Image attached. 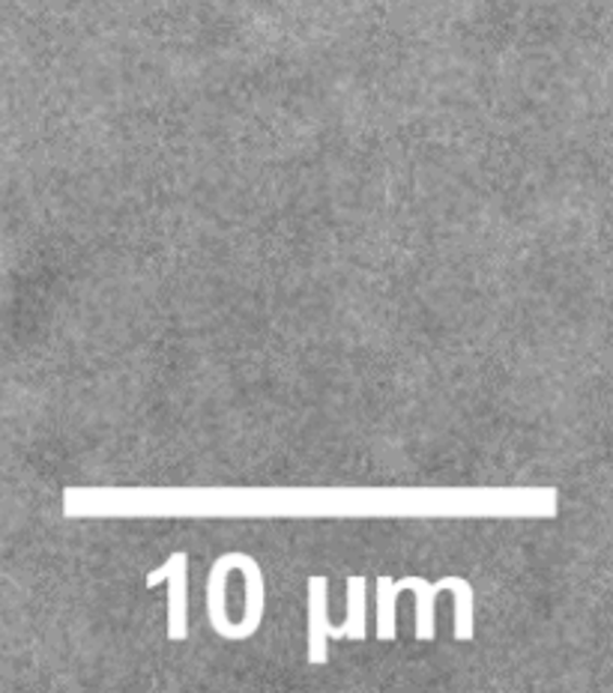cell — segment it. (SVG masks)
<instances>
[{"mask_svg":"<svg viewBox=\"0 0 613 693\" xmlns=\"http://www.w3.org/2000/svg\"><path fill=\"white\" fill-rule=\"evenodd\" d=\"M186 568H189V556L177 550L171 553V559L157 568L153 574H147V585H157L159 580H168L171 595H168V640H186L189 625H186Z\"/></svg>","mask_w":613,"mask_h":693,"instance_id":"cell-1","label":"cell"},{"mask_svg":"<svg viewBox=\"0 0 613 693\" xmlns=\"http://www.w3.org/2000/svg\"><path fill=\"white\" fill-rule=\"evenodd\" d=\"M326 577H312L309 580V660L312 664H326L329 660V609H326Z\"/></svg>","mask_w":613,"mask_h":693,"instance_id":"cell-2","label":"cell"},{"mask_svg":"<svg viewBox=\"0 0 613 693\" xmlns=\"http://www.w3.org/2000/svg\"><path fill=\"white\" fill-rule=\"evenodd\" d=\"M234 565L242 568V577H246V616H242V625H234V640H246V637H252L261 628V616H264V577H261L258 562L252 556H246V553H234Z\"/></svg>","mask_w":613,"mask_h":693,"instance_id":"cell-3","label":"cell"},{"mask_svg":"<svg viewBox=\"0 0 613 693\" xmlns=\"http://www.w3.org/2000/svg\"><path fill=\"white\" fill-rule=\"evenodd\" d=\"M458 577H446L437 585H428L422 577H404L398 580V589H413L416 592V637L420 640H434V595L443 592V589H452Z\"/></svg>","mask_w":613,"mask_h":693,"instance_id":"cell-4","label":"cell"},{"mask_svg":"<svg viewBox=\"0 0 613 693\" xmlns=\"http://www.w3.org/2000/svg\"><path fill=\"white\" fill-rule=\"evenodd\" d=\"M234 568V553L222 556V559L213 565V574H210V585H207V613H210V621L222 637L230 640V625L228 613H225V577Z\"/></svg>","mask_w":613,"mask_h":693,"instance_id":"cell-5","label":"cell"},{"mask_svg":"<svg viewBox=\"0 0 613 693\" xmlns=\"http://www.w3.org/2000/svg\"><path fill=\"white\" fill-rule=\"evenodd\" d=\"M333 640H365V577H350L348 580V619L345 625H333L329 631Z\"/></svg>","mask_w":613,"mask_h":693,"instance_id":"cell-6","label":"cell"},{"mask_svg":"<svg viewBox=\"0 0 613 693\" xmlns=\"http://www.w3.org/2000/svg\"><path fill=\"white\" fill-rule=\"evenodd\" d=\"M377 640H396V589L389 577L377 580Z\"/></svg>","mask_w":613,"mask_h":693,"instance_id":"cell-7","label":"cell"}]
</instances>
